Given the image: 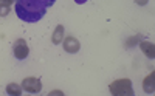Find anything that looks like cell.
Masks as SVG:
<instances>
[{
    "instance_id": "cell-11",
    "label": "cell",
    "mask_w": 155,
    "mask_h": 96,
    "mask_svg": "<svg viewBox=\"0 0 155 96\" xmlns=\"http://www.w3.org/2000/svg\"><path fill=\"white\" fill-rule=\"evenodd\" d=\"M147 2H149V0H135V3H137V5H140V6L147 5Z\"/></svg>"
},
{
    "instance_id": "cell-8",
    "label": "cell",
    "mask_w": 155,
    "mask_h": 96,
    "mask_svg": "<svg viewBox=\"0 0 155 96\" xmlns=\"http://www.w3.org/2000/svg\"><path fill=\"white\" fill-rule=\"evenodd\" d=\"M64 34H65V30H64V26H62V25H58V26H56V30L53 31V36H51V42H53L54 45L62 44L64 37H65Z\"/></svg>"
},
{
    "instance_id": "cell-13",
    "label": "cell",
    "mask_w": 155,
    "mask_h": 96,
    "mask_svg": "<svg viewBox=\"0 0 155 96\" xmlns=\"http://www.w3.org/2000/svg\"><path fill=\"white\" fill-rule=\"evenodd\" d=\"M50 94H64V93L59 91V90H54V91H50Z\"/></svg>"
},
{
    "instance_id": "cell-1",
    "label": "cell",
    "mask_w": 155,
    "mask_h": 96,
    "mask_svg": "<svg viewBox=\"0 0 155 96\" xmlns=\"http://www.w3.org/2000/svg\"><path fill=\"white\" fill-rule=\"evenodd\" d=\"M56 0H16V14L20 20L34 23L45 14L47 8L53 6Z\"/></svg>"
},
{
    "instance_id": "cell-14",
    "label": "cell",
    "mask_w": 155,
    "mask_h": 96,
    "mask_svg": "<svg viewBox=\"0 0 155 96\" xmlns=\"http://www.w3.org/2000/svg\"><path fill=\"white\" fill-rule=\"evenodd\" d=\"M74 2H76L78 5H82V3H85V2H87V0H74Z\"/></svg>"
},
{
    "instance_id": "cell-9",
    "label": "cell",
    "mask_w": 155,
    "mask_h": 96,
    "mask_svg": "<svg viewBox=\"0 0 155 96\" xmlns=\"http://www.w3.org/2000/svg\"><path fill=\"white\" fill-rule=\"evenodd\" d=\"M22 85L16 84V82H9V84L6 85V93L11 94V96H20L22 94Z\"/></svg>"
},
{
    "instance_id": "cell-4",
    "label": "cell",
    "mask_w": 155,
    "mask_h": 96,
    "mask_svg": "<svg viewBox=\"0 0 155 96\" xmlns=\"http://www.w3.org/2000/svg\"><path fill=\"white\" fill-rule=\"evenodd\" d=\"M22 88L25 91H30V93H39L42 90V82L41 79H37V78H25L22 81Z\"/></svg>"
},
{
    "instance_id": "cell-2",
    "label": "cell",
    "mask_w": 155,
    "mask_h": 96,
    "mask_svg": "<svg viewBox=\"0 0 155 96\" xmlns=\"http://www.w3.org/2000/svg\"><path fill=\"white\" fill-rule=\"evenodd\" d=\"M109 90L115 96H132L134 94L130 79H116L109 85Z\"/></svg>"
},
{
    "instance_id": "cell-12",
    "label": "cell",
    "mask_w": 155,
    "mask_h": 96,
    "mask_svg": "<svg viewBox=\"0 0 155 96\" xmlns=\"http://www.w3.org/2000/svg\"><path fill=\"white\" fill-rule=\"evenodd\" d=\"M12 2H16V0H0V3L8 5V6H11V5H12Z\"/></svg>"
},
{
    "instance_id": "cell-3",
    "label": "cell",
    "mask_w": 155,
    "mask_h": 96,
    "mask_svg": "<svg viewBox=\"0 0 155 96\" xmlns=\"http://www.w3.org/2000/svg\"><path fill=\"white\" fill-rule=\"evenodd\" d=\"M12 54L14 58L19 59V61H23L28 58L30 54V48H28V44L25 42V39H17L14 44H12Z\"/></svg>"
},
{
    "instance_id": "cell-6",
    "label": "cell",
    "mask_w": 155,
    "mask_h": 96,
    "mask_svg": "<svg viewBox=\"0 0 155 96\" xmlns=\"http://www.w3.org/2000/svg\"><path fill=\"white\" fill-rule=\"evenodd\" d=\"M140 50L143 51L149 59H153L155 58V45L152 42H147V40H143L140 44Z\"/></svg>"
},
{
    "instance_id": "cell-10",
    "label": "cell",
    "mask_w": 155,
    "mask_h": 96,
    "mask_svg": "<svg viewBox=\"0 0 155 96\" xmlns=\"http://www.w3.org/2000/svg\"><path fill=\"white\" fill-rule=\"evenodd\" d=\"M9 11H11V6H8V5H3V3H0V17H6Z\"/></svg>"
},
{
    "instance_id": "cell-5",
    "label": "cell",
    "mask_w": 155,
    "mask_h": 96,
    "mask_svg": "<svg viewBox=\"0 0 155 96\" xmlns=\"http://www.w3.org/2000/svg\"><path fill=\"white\" fill-rule=\"evenodd\" d=\"M62 42H64V50H65L67 53H70V54L78 53V51H79V48H81L79 40H78L74 36H67V37H64Z\"/></svg>"
},
{
    "instance_id": "cell-7",
    "label": "cell",
    "mask_w": 155,
    "mask_h": 96,
    "mask_svg": "<svg viewBox=\"0 0 155 96\" xmlns=\"http://www.w3.org/2000/svg\"><path fill=\"white\" fill-rule=\"evenodd\" d=\"M143 90L146 93H153L155 91V73L153 71L149 76L144 78V81H143Z\"/></svg>"
}]
</instances>
